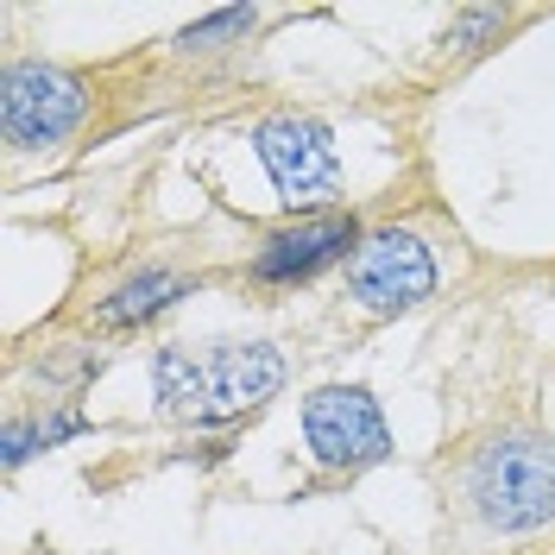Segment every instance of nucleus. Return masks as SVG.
Returning a JSON list of instances; mask_svg holds the SVG:
<instances>
[{
    "mask_svg": "<svg viewBox=\"0 0 555 555\" xmlns=\"http://www.w3.org/2000/svg\"><path fill=\"white\" fill-rule=\"evenodd\" d=\"M454 505L480 530L524 537L555 524V436L537 423H499L480 442L454 454L449 467Z\"/></svg>",
    "mask_w": 555,
    "mask_h": 555,
    "instance_id": "nucleus-1",
    "label": "nucleus"
},
{
    "mask_svg": "<svg viewBox=\"0 0 555 555\" xmlns=\"http://www.w3.org/2000/svg\"><path fill=\"white\" fill-rule=\"evenodd\" d=\"M284 353L272 341H165L152 353L158 411L171 423H234L284 391Z\"/></svg>",
    "mask_w": 555,
    "mask_h": 555,
    "instance_id": "nucleus-2",
    "label": "nucleus"
},
{
    "mask_svg": "<svg viewBox=\"0 0 555 555\" xmlns=\"http://www.w3.org/2000/svg\"><path fill=\"white\" fill-rule=\"evenodd\" d=\"M89 114V82L44 57H13L0 69V133L13 152H51L64 145Z\"/></svg>",
    "mask_w": 555,
    "mask_h": 555,
    "instance_id": "nucleus-3",
    "label": "nucleus"
},
{
    "mask_svg": "<svg viewBox=\"0 0 555 555\" xmlns=\"http://www.w3.org/2000/svg\"><path fill=\"white\" fill-rule=\"evenodd\" d=\"M246 145L259 152V165L272 177L278 203L291 215H315V208L335 196L341 183V158H335V133L315 120V114H297V107H278L266 120H253Z\"/></svg>",
    "mask_w": 555,
    "mask_h": 555,
    "instance_id": "nucleus-4",
    "label": "nucleus"
},
{
    "mask_svg": "<svg viewBox=\"0 0 555 555\" xmlns=\"http://www.w3.org/2000/svg\"><path fill=\"white\" fill-rule=\"evenodd\" d=\"M304 442L328 474H360L391 461V429L366 385H315L304 398Z\"/></svg>",
    "mask_w": 555,
    "mask_h": 555,
    "instance_id": "nucleus-5",
    "label": "nucleus"
},
{
    "mask_svg": "<svg viewBox=\"0 0 555 555\" xmlns=\"http://www.w3.org/2000/svg\"><path fill=\"white\" fill-rule=\"evenodd\" d=\"M347 297L366 315H379V322L385 315L423 310V304L436 297V259H429L423 234H411V228H379V234H366L360 253L347 259Z\"/></svg>",
    "mask_w": 555,
    "mask_h": 555,
    "instance_id": "nucleus-6",
    "label": "nucleus"
},
{
    "mask_svg": "<svg viewBox=\"0 0 555 555\" xmlns=\"http://www.w3.org/2000/svg\"><path fill=\"white\" fill-rule=\"evenodd\" d=\"M360 221L347 215V208H322V215H297V221H284V228H272L266 241H259V253H253V266L246 272L259 278V284H304V278H315L322 266H335V259H353L360 253Z\"/></svg>",
    "mask_w": 555,
    "mask_h": 555,
    "instance_id": "nucleus-7",
    "label": "nucleus"
},
{
    "mask_svg": "<svg viewBox=\"0 0 555 555\" xmlns=\"http://www.w3.org/2000/svg\"><path fill=\"white\" fill-rule=\"evenodd\" d=\"M190 291H196V278H190V272H171V266H145V272L120 278V284L107 291L102 304H95V322H102V328H139V322L165 315L177 297H190Z\"/></svg>",
    "mask_w": 555,
    "mask_h": 555,
    "instance_id": "nucleus-8",
    "label": "nucleus"
},
{
    "mask_svg": "<svg viewBox=\"0 0 555 555\" xmlns=\"http://www.w3.org/2000/svg\"><path fill=\"white\" fill-rule=\"evenodd\" d=\"M512 20H518V13H505V7H467V13H454V20H449V33L436 38V44H442V57L467 64V57L492 51V44H499V33H505Z\"/></svg>",
    "mask_w": 555,
    "mask_h": 555,
    "instance_id": "nucleus-9",
    "label": "nucleus"
},
{
    "mask_svg": "<svg viewBox=\"0 0 555 555\" xmlns=\"http://www.w3.org/2000/svg\"><path fill=\"white\" fill-rule=\"evenodd\" d=\"M253 26H259V13H253V7H221V13H208L203 26H183L171 44H177V57H208V51L241 44Z\"/></svg>",
    "mask_w": 555,
    "mask_h": 555,
    "instance_id": "nucleus-10",
    "label": "nucleus"
},
{
    "mask_svg": "<svg viewBox=\"0 0 555 555\" xmlns=\"http://www.w3.org/2000/svg\"><path fill=\"white\" fill-rule=\"evenodd\" d=\"M33 454H44V442H38V416H7V467H26Z\"/></svg>",
    "mask_w": 555,
    "mask_h": 555,
    "instance_id": "nucleus-11",
    "label": "nucleus"
},
{
    "mask_svg": "<svg viewBox=\"0 0 555 555\" xmlns=\"http://www.w3.org/2000/svg\"><path fill=\"white\" fill-rule=\"evenodd\" d=\"M550 297H555V278H550Z\"/></svg>",
    "mask_w": 555,
    "mask_h": 555,
    "instance_id": "nucleus-12",
    "label": "nucleus"
}]
</instances>
